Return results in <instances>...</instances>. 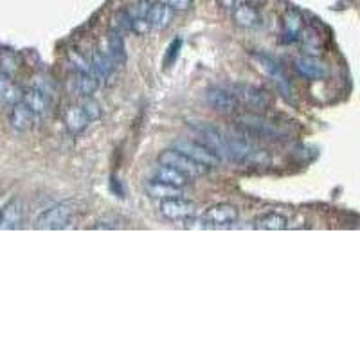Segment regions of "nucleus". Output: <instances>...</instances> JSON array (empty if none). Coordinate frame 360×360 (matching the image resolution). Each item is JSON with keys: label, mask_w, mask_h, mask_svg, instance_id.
Wrapping results in <instances>:
<instances>
[{"label": "nucleus", "mask_w": 360, "mask_h": 360, "mask_svg": "<svg viewBox=\"0 0 360 360\" xmlns=\"http://www.w3.org/2000/svg\"><path fill=\"white\" fill-rule=\"evenodd\" d=\"M254 61H256V67L260 70H262L263 74H267V76L272 80V82H276V85H278V89L283 92L285 96H290L292 90H290V83H288L287 76H285V73L281 70V67H279L278 63H276L272 58H269V56H260L256 54L254 56Z\"/></svg>", "instance_id": "11"}, {"label": "nucleus", "mask_w": 360, "mask_h": 360, "mask_svg": "<svg viewBox=\"0 0 360 360\" xmlns=\"http://www.w3.org/2000/svg\"><path fill=\"white\" fill-rule=\"evenodd\" d=\"M173 150L188 155L189 159L195 160V163H198L200 166L209 167V170H213V167H216L220 164L218 157H216V155L213 153L209 148H207V146L202 144V142L177 141L175 144H173Z\"/></svg>", "instance_id": "6"}, {"label": "nucleus", "mask_w": 360, "mask_h": 360, "mask_svg": "<svg viewBox=\"0 0 360 360\" xmlns=\"http://www.w3.org/2000/svg\"><path fill=\"white\" fill-rule=\"evenodd\" d=\"M236 128L240 130L243 135H253L256 139L263 141H287L288 133L281 126H278L272 121L265 117L257 116V114H243L236 119Z\"/></svg>", "instance_id": "1"}, {"label": "nucleus", "mask_w": 360, "mask_h": 360, "mask_svg": "<svg viewBox=\"0 0 360 360\" xmlns=\"http://www.w3.org/2000/svg\"><path fill=\"white\" fill-rule=\"evenodd\" d=\"M76 89L82 96H85V98H90V96L94 94L96 90L99 89V83H98V80L94 77V74L90 73V70H87V73L77 74Z\"/></svg>", "instance_id": "27"}, {"label": "nucleus", "mask_w": 360, "mask_h": 360, "mask_svg": "<svg viewBox=\"0 0 360 360\" xmlns=\"http://www.w3.org/2000/svg\"><path fill=\"white\" fill-rule=\"evenodd\" d=\"M232 18L243 29H254V27L262 24V17L257 13V9L254 6L247 4V2H240L232 9Z\"/></svg>", "instance_id": "17"}, {"label": "nucleus", "mask_w": 360, "mask_h": 360, "mask_svg": "<svg viewBox=\"0 0 360 360\" xmlns=\"http://www.w3.org/2000/svg\"><path fill=\"white\" fill-rule=\"evenodd\" d=\"M232 94L238 98V101L245 103L247 107L254 108V110H269L272 107V98L267 94L265 90L257 89L254 85H236Z\"/></svg>", "instance_id": "9"}, {"label": "nucleus", "mask_w": 360, "mask_h": 360, "mask_svg": "<svg viewBox=\"0 0 360 360\" xmlns=\"http://www.w3.org/2000/svg\"><path fill=\"white\" fill-rule=\"evenodd\" d=\"M114 70H116V65L114 61L108 58V54H103L101 51L92 52V60H90V73L94 74V77L98 80L99 87L105 85V83L114 76Z\"/></svg>", "instance_id": "16"}, {"label": "nucleus", "mask_w": 360, "mask_h": 360, "mask_svg": "<svg viewBox=\"0 0 360 360\" xmlns=\"http://www.w3.org/2000/svg\"><path fill=\"white\" fill-rule=\"evenodd\" d=\"M63 123L70 133H82L89 126L90 119L83 107H67L63 112Z\"/></svg>", "instance_id": "21"}, {"label": "nucleus", "mask_w": 360, "mask_h": 360, "mask_svg": "<svg viewBox=\"0 0 360 360\" xmlns=\"http://www.w3.org/2000/svg\"><path fill=\"white\" fill-rule=\"evenodd\" d=\"M159 213L170 222H188L195 215V204L182 197L160 200Z\"/></svg>", "instance_id": "8"}, {"label": "nucleus", "mask_w": 360, "mask_h": 360, "mask_svg": "<svg viewBox=\"0 0 360 360\" xmlns=\"http://www.w3.org/2000/svg\"><path fill=\"white\" fill-rule=\"evenodd\" d=\"M197 135H200L202 144L207 146L220 160L227 159V137L220 132L216 126L207 125V123H197L193 125Z\"/></svg>", "instance_id": "5"}, {"label": "nucleus", "mask_w": 360, "mask_h": 360, "mask_svg": "<svg viewBox=\"0 0 360 360\" xmlns=\"http://www.w3.org/2000/svg\"><path fill=\"white\" fill-rule=\"evenodd\" d=\"M83 110L87 112V116H89L90 121L98 119V117L101 116V110H99L98 103H94L92 99H87V103L83 105Z\"/></svg>", "instance_id": "32"}, {"label": "nucleus", "mask_w": 360, "mask_h": 360, "mask_svg": "<svg viewBox=\"0 0 360 360\" xmlns=\"http://www.w3.org/2000/svg\"><path fill=\"white\" fill-rule=\"evenodd\" d=\"M108 58L114 61V65L125 63L126 60V49L125 42H123V36H121L119 31H110L108 33Z\"/></svg>", "instance_id": "24"}, {"label": "nucleus", "mask_w": 360, "mask_h": 360, "mask_svg": "<svg viewBox=\"0 0 360 360\" xmlns=\"http://www.w3.org/2000/svg\"><path fill=\"white\" fill-rule=\"evenodd\" d=\"M294 67H296L297 74L310 82H319V80H324L328 74H330V69H328V65L324 63L322 60H319L317 56H299L296 58L294 61Z\"/></svg>", "instance_id": "10"}, {"label": "nucleus", "mask_w": 360, "mask_h": 360, "mask_svg": "<svg viewBox=\"0 0 360 360\" xmlns=\"http://www.w3.org/2000/svg\"><path fill=\"white\" fill-rule=\"evenodd\" d=\"M204 99H206L207 107H209L211 110L223 114V116L234 114V112L240 108L238 98H236L232 92H229V90L218 89V87H211V89H207L206 94H204Z\"/></svg>", "instance_id": "7"}, {"label": "nucleus", "mask_w": 360, "mask_h": 360, "mask_svg": "<svg viewBox=\"0 0 360 360\" xmlns=\"http://www.w3.org/2000/svg\"><path fill=\"white\" fill-rule=\"evenodd\" d=\"M303 26H305V24H303V15H301L297 9H288L283 17V33H281L285 42L292 43L296 42V40H299Z\"/></svg>", "instance_id": "20"}, {"label": "nucleus", "mask_w": 360, "mask_h": 360, "mask_svg": "<svg viewBox=\"0 0 360 360\" xmlns=\"http://www.w3.org/2000/svg\"><path fill=\"white\" fill-rule=\"evenodd\" d=\"M24 222V206L20 198H13L0 211V231H15Z\"/></svg>", "instance_id": "12"}, {"label": "nucleus", "mask_w": 360, "mask_h": 360, "mask_svg": "<svg viewBox=\"0 0 360 360\" xmlns=\"http://www.w3.org/2000/svg\"><path fill=\"white\" fill-rule=\"evenodd\" d=\"M146 18L150 22L151 29L164 31L172 24L173 11L164 2H155V4L150 6V11H148Z\"/></svg>", "instance_id": "19"}, {"label": "nucleus", "mask_w": 360, "mask_h": 360, "mask_svg": "<svg viewBox=\"0 0 360 360\" xmlns=\"http://www.w3.org/2000/svg\"><path fill=\"white\" fill-rule=\"evenodd\" d=\"M180 47H182V40H180V38H177L175 42H173L172 45H170V49H167L166 58H164V65H166V67H172V65L175 63L177 56H179Z\"/></svg>", "instance_id": "30"}, {"label": "nucleus", "mask_w": 360, "mask_h": 360, "mask_svg": "<svg viewBox=\"0 0 360 360\" xmlns=\"http://www.w3.org/2000/svg\"><path fill=\"white\" fill-rule=\"evenodd\" d=\"M220 6H222L223 9H227V11H232V9L236 8V6L240 4L241 0H218Z\"/></svg>", "instance_id": "33"}, {"label": "nucleus", "mask_w": 360, "mask_h": 360, "mask_svg": "<svg viewBox=\"0 0 360 360\" xmlns=\"http://www.w3.org/2000/svg\"><path fill=\"white\" fill-rule=\"evenodd\" d=\"M163 2L167 8L172 9V11H188V9H191V6H193L191 0H163Z\"/></svg>", "instance_id": "31"}, {"label": "nucleus", "mask_w": 360, "mask_h": 360, "mask_svg": "<svg viewBox=\"0 0 360 360\" xmlns=\"http://www.w3.org/2000/svg\"><path fill=\"white\" fill-rule=\"evenodd\" d=\"M36 123L35 114L31 112L24 101H18L17 105L11 107V114H9V125L17 132H29Z\"/></svg>", "instance_id": "15"}, {"label": "nucleus", "mask_w": 360, "mask_h": 360, "mask_svg": "<svg viewBox=\"0 0 360 360\" xmlns=\"http://www.w3.org/2000/svg\"><path fill=\"white\" fill-rule=\"evenodd\" d=\"M74 216V207L70 202H60L56 206L43 211L42 215L36 218L35 227L40 231H60V229L69 227L70 220Z\"/></svg>", "instance_id": "2"}, {"label": "nucleus", "mask_w": 360, "mask_h": 360, "mask_svg": "<svg viewBox=\"0 0 360 360\" xmlns=\"http://www.w3.org/2000/svg\"><path fill=\"white\" fill-rule=\"evenodd\" d=\"M151 180L177 186V188H184L189 182L188 177H184L182 173L177 172V170H173V167L164 166V164H159V166H155L153 170H151Z\"/></svg>", "instance_id": "22"}, {"label": "nucleus", "mask_w": 360, "mask_h": 360, "mask_svg": "<svg viewBox=\"0 0 360 360\" xmlns=\"http://www.w3.org/2000/svg\"><path fill=\"white\" fill-rule=\"evenodd\" d=\"M299 38L301 43H303V49H305L306 52H310V56L321 54L322 42L321 38H319L317 31L313 29V27H303Z\"/></svg>", "instance_id": "26"}, {"label": "nucleus", "mask_w": 360, "mask_h": 360, "mask_svg": "<svg viewBox=\"0 0 360 360\" xmlns=\"http://www.w3.org/2000/svg\"><path fill=\"white\" fill-rule=\"evenodd\" d=\"M24 94H22L20 87L15 83V80L8 74H0V105L2 107L11 108L22 101Z\"/></svg>", "instance_id": "18"}, {"label": "nucleus", "mask_w": 360, "mask_h": 360, "mask_svg": "<svg viewBox=\"0 0 360 360\" xmlns=\"http://www.w3.org/2000/svg\"><path fill=\"white\" fill-rule=\"evenodd\" d=\"M159 164H164V166H170L173 170H177L179 173H182L184 177L191 179H198V177L206 175L209 172V167L200 166L198 163L191 160L188 155L180 153L177 150H166L159 155Z\"/></svg>", "instance_id": "4"}, {"label": "nucleus", "mask_w": 360, "mask_h": 360, "mask_svg": "<svg viewBox=\"0 0 360 360\" xmlns=\"http://www.w3.org/2000/svg\"><path fill=\"white\" fill-rule=\"evenodd\" d=\"M67 60H69V65L73 67V70H76V74L87 73V70H90V61L87 60L82 52L69 51V52H67Z\"/></svg>", "instance_id": "28"}, {"label": "nucleus", "mask_w": 360, "mask_h": 360, "mask_svg": "<svg viewBox=\"0 0 360 360\" xmlns=\"http://www.w3.org/2000/svg\"><path fill=\"white\" fill-rule=\"evenodd\" d=\"M22 101L31 108V112L35 114L36 119H42V117H45L51 112L52 98L45 94V92H42V90L35 89V87H31L27 90L24 98H22Z\"/></svg>", "instance_id": "14"}, {"label": "nucleus", "mask_w": 360, "mask_h": 360, "mask_svg": "<svg viewBox=\"0 0 360 360\" xmlns=\"http://www.w3.org/2000/svg\"><path fill=\"white\" fill-rule=\"evenodd\" d=\"M144 191L150 195L151 198H155V200H166V198H177L184 195L182 188H177V186L172 184H164V182H157V180L146 182Z\"/></svg>", "instance_id": "23"}, {"label": "nucleus", "mask_w": 360, "mask_h": 360, "mask_svg": "<svg viewBox=\"0 0 360 360\" xmlns=\"http://www.w3.org/2000/svg\"><path fill=\"white\" fill-rule=\"evenodd\" d=\"M132 33H135V35L139 36H144L148 35L151 31V26L150 22H148V18L146 17H133L132 20H130V27H128Z\"/></svg>", "instance_id": "29"}, {"label": "nucleus", "mask_w": 360, "mask_h": 360, "mask_svg": "<svg viewBox=\"0 0 360 360\" xmlns=\"http://www.w3.org/2000/svg\"><path fill=\"white\" fill-rule=\"evenodd\" d=\"M240 220V211L232 204H216L204 213L200 223L204 229H231Z\"/></svg>", "instance_id": "3"}, {"label": "nucleus", "mask_w": 360, "mask_h": 360, "mask_svg": "<svg viewBox=\"0 0 360 360\" xmlns=\"http://www.w3.org/2000/svg\"><path fill=\"white\" fill-rule=\"evenodd\" d=\"M256 146L249 142L247 139H227V159L236 160V163H250V160L257 159Z\"/></svg>", "instance_id": "13"}, {"label": "nucleus", "mask_w": 360, "mask_h": 360, "mask_svg": "<svg viewBox=\"0 0 360 360\" xmlns=\"http://www.w3.org/2000/svg\"><path fill=\"white\" fill-rule=\"evenodd\" d=\"M288 220L279 213H265L254 220V227L262 231H283L287 229Z\"/></svg>", "instance_id": "25"}, {"label": "nucleus", "mask_w": 360, "mask_h": 360, "mask_svg": "<svg viewBox=\"0 0 360 360\" xmlns=\"http://www.w3.org/2000/svg\"><path fill=\"white\" fill-rule=\"evenodd\" d=\"M150 2H151V0H150Z\"/></svg>", "instance_id": "34"}]
</instances>
